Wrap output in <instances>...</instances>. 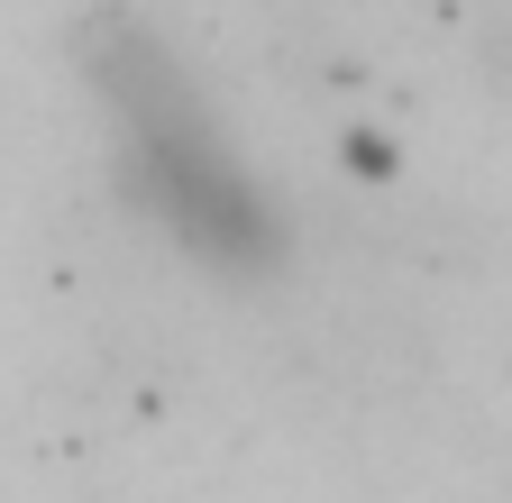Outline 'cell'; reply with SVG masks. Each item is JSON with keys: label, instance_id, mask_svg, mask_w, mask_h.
<instances>
[{"label": "cell", "instance_id": "1", "mask_svg": "<svg viewBox=\"0 0 512 503\" xmlns=\"http://www.w3.org/2000/svg\"><path fill=\"white\" fill-rule=\"evenodd\" d=\"M92 83L119 110V147H128V174H138V202L156 220H174L192 247L238 257L247 229H256V202H247L229 147L211 138V110H202V92H192V74L147 28H110Z\"/></svg>", "mask_w": 512, "mask_h": 503}]
</instances>
